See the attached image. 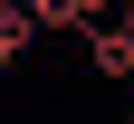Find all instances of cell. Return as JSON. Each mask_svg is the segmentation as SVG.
Segmentation results:
<instances>
[{"instance_id":"cell-1","label":"cell","mask_w":134,"mask_h":124,"mask_svg":"<svg viewBox=\"0 0 134 124\" xmlns=\"http://www.w3.org/2000/svg\"><path fill=\"white\" fill-rule=\"evenodd\" d=\"M86 57H96V76H134V19H96Z\"/></svg>"},{"instance_id":"cell-2","label":"cell","mask_w":134,"mask_h":124,"mask_svg":"<svg viewBox=\"0 0 134 124\" xmlns=\"http://www.w3.org/2000/svg\"><path fill=\"white\" fill-rule=\"evenodd\" d=\"M125 124H134V105H125Z\"/></svg>"}]
</instances>
